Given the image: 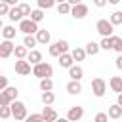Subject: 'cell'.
I'll return each mask as SVG.
<instances>
[{
  "mask_svg": "<svg viewBox=\"0 0 122 122\" xmlns=\"http://www.w3.org/2000/svg\"><path fill=\"white\" fill-rule=\"evenodd\" d=\"M109 21H111V25H112V27H114V25H122V11H120V10L112 11V13H111V19H109Z\"/></svg>",
  "mask_w": 122,
  "mask_h": 122,
  "instance_id": "d4e9b609",
  "label": "cell"
},
{
  "mask_svg": "<svg viewBox=\"0 0 122 122\" xmlns=\"http://www.w3.org/2000/svg\"><path fill=\"white\" fill-rule=\"evenodd\" d=\"M17 8H19V11H21V15H30V13H32V10H30V6H29V4H25V2H23V4H19Z\"/></svg>",
  "mask_w": 122,
  "mask_h": 122,
  "instance_id": "836d02e7",
  "label": "cell"
},
{
  "mask_svg": "<svg viewBox=\"0 0 122 122\" xmlns=\"http://www.w3.org/2000/svg\"><path fill=\"white\" fill-rule=\"evenodd\" d=\"M4 92H6V95L10 97V101H11V103H13V101H17V95H19V90H17L15 86H8V88H6Z\"/></svg>",
  "mask_w": 122,
  "mask_h": 122,
  "instance_id": "cb8c5ba5",
  "label": "cell"
},
{
  "mask_svg": "<svg viewBox=\"0 0 122 122\" xmlns=\"http://www.w3.org/2000/svg\"><path fill=\"white\" fill-rule=\"evenodd\" d=\"M71 8H72V6H71L69 2H61V4H57V11H59L61 15H69V13H71Z\"/></svg>",
  "mask_w": 122,
  "mask_h": 122,
  "instance_id": "f1b7e54d",
  "label": "cell"
},
{
  "mask_svg": "<svg viewBox=\"0 0 122 122\" xmlns=\"http://www.w3.org/2000/svg\"><path fill=\"white\" fill-rule=\"evenodd\" d=\"M40 90H42V92H51V90H53V80H51V78L40 80Z\"/></svg>",
  "mask_w": 122,
  "mask_h": 122,
  "instance_id": "83f0119b",
  "label": "cell"
},
{
  "mask_svg": "<svg viewBox=\"0 0 122 122\" xmlns=\"http://www.w3.org/2000/svg\"><path fill=\"white\" fill-rule=\"evenodd\" d=\"M71 15H72L74 19H84V17L88 15V6L82 4V2H78L76 6L71 8Z\"/></svg>",
  "mask_w": 122,
  "mask_h": 122,
  "instance_id": "ba28073f",
  "label": "cell"
},
{
  "mask_svg": "<svg viewBox=\"0 0 122 122\" xmlns=\"http://www.w3.org/2000/svg\"><path fill=\"white\" fill-rule=\"evenodd\" d=\"M116 69H120V71H122V55H118V57H116Z\"/></svg>",
  "mask_w": 122,
  "mask_h": 122,
  "instance_id": "b9f144b4",
  "label": "cell"
},
{
  "mask_svg": "<svg viewBox=\"0 0 122 122\" xmlns=\"http://www.w3.org/2000/svg\"><path fill=\"white\" fill-rule=\"evenodd\" d=\"M32 74L36 76V78H40V80H44V78H50L51 74H53V67L50 65V63H38V65H34L32 67Z\"/></svg>",
  "mask_w": 122,
  "mask_h": 122,
  "instance_id": "6da1fadb",
  "label": "cell"
},
{
  "mask_svg": "<svg viewBox=\"0 0 122 122\" xmlns=\"http://www.w3.org/2000/svg\"><path fill=\"white\" fill-rule=\"evenodd\" d=\"M13 55L17 57V61H23V59H27V55H29V50H27L25 46H15V50H13Z\"/></svg>",
  "mask_w": 122,
  "mask_h": 122,
  "instance_id": "ffe728a7",
  "label": "cell"
},
{
  "mask_svg": "<svg viewBox=\"0 0 122 122\" xmlns=\"http://www.w3.org/2000/svg\"><path fill=\"white\" fill-rule=\"evenodd\" d=\"M10 116H11V109H10V107H0V118L8 120Z\"/></svg>",
  "mask_w": 122,
  "mask_h": 122,
  "instance_id": "d590c367",
  "label": "cell"
},
{
  "mask_svg": "<svg viewBox=\"0 0 122 122\" xmlns=\"http://www.w3.org/2000/svg\"><path fill=\"white\" fill-rule=\"evenodd\" d=\"M93 122H107V112H97Z\"/></svg>",
  "mask_w": 122,
  "mask_h": 122,
  "instance_id": "ab89813d",
  "label": "cell"
},
{
  "mask_svg": "<svg viewBox=\"0 0 122 122\" xmlns=\"http://www.w3.org/2000/svg\"><path fill=\"white\" fill-rule=\"evenodd\" d=\"M10 10H11V8H10L8 2H0V15H8Z\"/></svg>",
  "mask_w": 122,
  "mask_h": 122,
  "instance_id": "f35d334b",
  "label": "cell"
},
{
  "mask_svg": "<svg viewBox=\"0 0 122 122\" xmlns=\"http://www.w3.org/2000/svg\"><path fill=\"white\" fill-rule=\"evenodd\" d=\"M92 92H93L95 97H103L105 92H107L105 80H103V78H93V80H92Z\"/></svg>",
  "mask_w": 122,
  "mask_h": 122,
  "instance_id": "5b68a950",
  "label": "cell"
},
{
  "mask_svg": "<svg viewBox=\"0 0 122 122\" xmlns=\"http://www.w3.org/2000/svg\"><path fill=\"white\" fill-rule=\"evenodd\" d=\"M50 40H51V34H50V30H46V29H40V30L36 32V42H38V44H50Z\"/></svg>",
  "mask_w": 122,
  "mask_h": 122,
  "instance_id": "8fae6325",
  "label": "cell"
},
{
  "mask_svg": "<svg viewBox=\"0 0 122 122\" xmlns=\"http://www.w3.org/2000/svg\"><path fill=\"white\" fill-rule=\"evenodd\" d=\"M36 44H38V42H36V36H25V38H23V46H25L27 50H30V51H32V48H34Z\"/></svg>",
  "mask_w": 122,
  "mask_h": 122,
  "instance_id": "4316f807",
  "label": "cell"
},
{
  "mask_svg": "<svg viewBox=\"0 0 122 122\" xmlns=\"http://www.w3.org/2000/svg\"><path fill=\"white\" fill-rule=\"evenodd\" d=\"M19 30H21L25 36H32V34H36L40 29H38V25L32 23L30 19H23V21L19 23Z\"/></svg>",
  "mask_w": 122,
  "mask_h": 122,
  "instance_id": "277c9868",
  "label": "cell"
},
{
  "mask_svg": "<svg viewBox=\"0 0 122 122\" xmlns=\"http://www.w3.org/2000/svg\"><path fill=\"white\" fill-rule=\"evenodd\" d=\"M10 109H11V116L15 118V120H25L29 114H27V107H25V103H21V101H13L11 105H10Z\"/></svg>",
  "mask_w": 122,
  "mask_h": 122,
  "instance_id": "7a4b0ae2",
  "label": "cell"
},
{
  "mask_svg": "<svg viewBox=\"0 0 122 122\" xmlns=\"http://www.w3.org/2000/svg\"><path fill=\"white\" fill-rule=\"evenodd\" d=\"M8 17H10V21H23V15H21V11H19V8L15 6V8H11L10 10V13H8Z\"/></svg>",
  "mask_w": 122,
  "mask_h": 122,
  "instance_id": "603a6c76",
  "label": "cell"
},
{
  "mask_svg": "<svg viewBox=\"0 0 122 122\" xmlns=\"http://www.w3.org/2000/svg\"><path fill=\"white\" fill-rule=\"evenodd\" d=\"M72 63H74V59H72V55H71V53H63V55H59V65H61V67L71 69V67H72Z\"/></svg>",
  "mask_w": 122,
  "mask_h": 122,
  "instance_id": "2e32d148",
  "label": "cell"
},
{
  "mask_svg": "<svg viewBox=\"0 0 122 122\" xmlns=\"http://www.w3.org/2000/svg\"><path fill=\"white\" fill-rule=\"evenodd\" d=\"M116 105H120V107H122V93L118 95V101H116Z\"/></svg>",
  "mask_w": 122,
  "mask_h": 122,
  "instance_id": "ee69618b",
  "label": "cell"
},
{
  "mask_svg": "<svg viewBox=\"0 0 122 122\" xmlns=\"http://www.w3.org/2000/svg\"><path fill=\"white\" fill-rule=\"evenodd\" d=\"M109 86H111L112 92H116V93L120 95V93H122V76H112V78L109 80Z\"/></svg>",
  "mask_w": 122,
  "mask_h": 122,
  "instance_id": "5bb4252c",
  "label": "cell"
},
{
  "mask_svg": "<svg viewBox=\"0 0 122 122\" xmlns=\"http://www.w3.org/2000/svg\"><path fill=\"white\" fill-rule=\"evenodd\" d=\"M25 122H44V116L42 114H30L25 118Z\"/></svg>",
  "mask_w": 122,
  "mask_h": 122,
  "instance_id": "8d00e7d4",
  "label": "cell"
},
{
  "mask_svg": "<svg viewBox=\"0 0 122 122\" xmlns=\"http://www.w3.org/2000/svg\"><path fill=\"white\" fill-rule=\"evenodd\" d=\"M84 50H86V55H97L101 48H99V44H97V42H93V40H92V42H88V44H86V48H84Z\"/></svg>",
  "mask_w": 122,
  "mask_h": 122,
  "instance_id": "d6986e66",
  "label": "cell"
},
{
  "mask_svg": "<svg viewBox=\"0 0 122 122\" xmlns=\"http://www.w3.org/2000/svg\"><path fill=\"white\" fill-rule=\"evenodd\" d=\"M42 116H44V122H55V120L59 118V116H57V112H55L51 107H44Z\"/></svg>",
  "mask_w": 122,
  "mask_h": 122,
  "instance_id": "4fadbf2b",
  "label": "cell"
},
{
  "mask_svg": "<svg viewBox=\"0 0 122 122\" xmlns=\"http://www.w3.org/2000/svg\"><path fill=\"white\" fill-rule=\"evenodd\" d=\"M67 92H69L71 95H78V93L82 92V84H80V82H74V80H71V82L67 84Z\"/></svg>",
  "mask_w": 122,
  "mask_h": 122,
  "instance_id": "e0dca14e",
  "label": "cell"
},
{
  "mask_svg": "<svg viewBox=\"0 0 122 122\" xmlns=\"http://www.w3.org/2000/svg\"><path fill=\"white\" fill-rule=\"evenodd\" d=\"M55 122H69V120H67V118H57Z\"/></svg>",
  "mask_w": 122,
  "mask_h": 122,
  "instance_id": "f6af8a7d",
  "label": "cell"
},
{
  "mask_svg": "<svg viewBox=\"0 0 122 122\" xmlns=\"http://www.w3.org/2000/svg\"><path fill=\"white\" fill-rule=\"evenodd\" d=\"M107 116H109V118H114V120H116V118H122V107L116 105V103L111 105V107L107 109Z\"/></svg>",
  "mask_w": 122,
  "mask_h": 122,
  "instance_id": "7c38bea8",
  "label": "cell"
},
{
  "mask_svg": "<svg viewBox=\"0 0 122 122\" xmlns=\"http://www.w3.org/2000/svg\"><path fill=\"white\" fill-rule=\"evenodd\" d=\"M71 55H72L74 61H84L86 59V50L84 48H74V50H71Z\"/></svg>",
  "mask_w": 122,
  "mask_h": 122,
  "instance_id": "44dd1931",
  "label": "cell"
},
{
  "mask_svg": "<svg viewBox=\"0 0 122 122\" xmlns=\"http://www.w3.org/2000/svg\"><path fill=\"white\" fill-rule=\"evenodd\" d=\"M48 51H50V55H51V57H59V55H61V51H59V48H57V44H51Z\"/></svg>",
  "mask_w": 122,
  "mask_h": 122,
  "instance_id": "74e56055",
  "label": "cell"
},
{
  "mask_svg": "<svg viewBox=\"0 0 122 122\" xmlns=\"http://www.w3.org/2000/svg\"><path fill=\"white\" fill-rule=\"evenodd\" d=\"M105 4H107V2H105V0H95V6H97V8H103V6H105Z\"/></svg>",
  "mask_w": 122,
  "mask_h": 122,
  "instance_id": "7bdbcfd3",
  "label": "cell"
},
{
  "mask_svg": "<svg viewBox=\"0 0 122 122\" xmlns=\"http://www.w3.org/2000/svg\"><path fill=\"white\" fill-rule=\"evenodd\" d=\"M30 63L27 61V59H23V61H15V72L17 74H21V76H27V74H30Z\"/></svg>",
  "mask_w": 122,
  "mask_h": 122,
  "instance_id": "9c48e42d",
  "label": "cell"
},
{
  "mask_svg": "<svg viewBox=\"0 0 122 122\" xmlns=\"http://www.w3.org/2000/svg\"><path fill=\"white\" fill-rule=\"evenodd\" d=\"M82 116H84V109H82V107H78V105L71 107V109H69V112H67V120H69V122H80V120H82Z\"/></svg>",
  "mask_w": 122,
  "mask_h": 122,
  "instance_id": "8992f818",
  "label": "cell"
},
{
  "mask_svg": "<svg viewBox=\"0 0 122 122\" xmlns=\"http://www.w3.org/2000/svg\"><path fill=\"white\" fill-rule=\"evenodd\" d=\"M40 99H42V103H44V107H50L53 101H55V95H53V92H42V95H40Z\"/></svg>",
  "mask_w": 122,
  "mask_h": 122,
  "instance_id": "7402d4cb",
  "label": "cell"
},
{
  "mask_svg": "<svg viewBox=\"0 0 122 122\" xmlns=\"http://www.w3.org/2000/svg\"><path fill=\"white\" fill-rule=\"evenodd\" d=\"M99 48H101V50H112V36H111V38H101Z\"/></svg>",
  "mask_w": 122,
  "mask_h": 122,
  "instance_id": "1f68e13d",
  "label": "cell"
},
{
  "mask_svg": "<svg viewBox=\"0 0 122 122\" xmlns=\"http://www.w3.org/2000/svg\"><path fill=\"white\" fill-rule=\"evenodd\" d=\"M8 88V76H2L0 74V92H4Z\"/></svg>",
  "mask_w": 122,
  "mask_h": 122,
  "instance_id": "60d3db41",
  "label": "cell"
},
{
  "mask_svg": "<svg viewBox=\"0 0 122 122\" xmlns=\"http://www.w3.org/2000/svg\"><path fill=\"white\" fill-rule=\"evenodd\" d=\"M112 50L122 55V38L120 36H112Z\"/></svg>",
  "mask_w": 122,
  "mask_h": 122,
  "instance_id": "f546056e",
  "label": "cell"
},
{
  "mask_svg": "<svg viewBox=\"0 0 122 122\" xmlns=\"http://www.w3.org/2000/svg\"><path fill=\"white\" fill-rule=\"evenodd\" d=\"M27 61H29L30 65H38V63H42V53H40L38 50H32V51H29Z\"/></svg>",
  "mask_w": 122,
  "mask_h": 122,
  "instance_id": "9a60e30c",
  "label": "cell"
},
{
  "mask_svg": "<svg viewBox=\"0 0 122 122\" xmlns=\"http://www.w3.org/2000/svg\"><path fill=\"white\" fill-rule=\"evenodd\" d=\"M2 29H4V25H2V19H0V30H2Z\"/></svg>",
  "mask_w": 122,
  "mask_h": 122,
  "instance_id": "bcb514c9",
  "label": "cell"
},
{
  "mask_svg": "<svg viewBox=\"0 0 122 122\" xmlns=\"http://www.w3.org/2000/svg\"><path fill=\"white\" fill-rule=\"evenodd\" d=\"M69 76H71V80H74V82H80V80L84 78V71H82V67H78V65H72V67L69 69Z\"/></svg>",
  "mask_w": 122,
  "mask_h": 122,
  "instance_id": "30bf717a",
  "label": "cell"
},
{
  "mask_svg": "<svg viewBox=\"0 0 122 122\" xmlns=\"http://www.w3.org/2000/svg\"><path fill=\"white\" fill-rule=\"evenodd\" d=\"M15 27L13 25H8V27H4L2 29V36H4V40H13L15 38Z\"/></svg>",
  "mask_w": 122,
  "mask_h": 122,
  "instance_id": "ac0fdd59",
  "label": "cell"
},
{
  "mask_svg": "<svg viewBox=\"0 0 122 122\" xmlns=\"http://www.w3.org/2000/svg\"><path fill=\"white\" fill-rule=\"evenodd\" d=\"M29 19H30L32 23H36V25H38V23L44 19V11H42V10H32V13H30V17H29Z\"/></svg>",
  "mask_w": 122,
  "mask_h": 122,
  "instance_id": "484cf974",
  "label": "cell"
},
{
  "mask_svg": "<svg viewBox=\"0 0 122 122\" xmlns=\"http://www.w3.org/2000/svg\"><path fill=\"white\" fill-rule=\"evenodd\" d=\"M13 50H15V44L11 40H2L0 42V57L2 59H8L13 53Z\"/></svg>",
  "mask_w": 122,
  "mask_h": 122,
  "instance_id": "52a82bcc",
  "label": "cell"
},
{
  "mask_svg": "<svg viewBox=\"0 0 122 122\" xmlns=\"http://www.w3.org/2000/svg\"><path fill=\"white\" fill-rule=\"evenodd\" d=\"M95 29H97V32L103 38H111L112 36V30H114V27L111 25V21H107V19H99L95 23Z\"/></svg>",
  "mask_w": 122,
  "mask_h": 122,
  "instance_id": "3957f363",
  "label": "cell"
},
{
  "mask_svg": "<svg viewBox=\"0 0 122 122\" xmlns=\"http://www.w3.org/2000/svg\"><path fill=\"white\" fill-rule=\"evenodd\" d=\"M10 105H11V101L6 95V92H0V107H10Z\"/></svg>",
  "mask_w": 122,
  "mask_h": 122,
  "instance_id": "e575fe53",
  "label": "cell"
},
{
  "mask_svg": "<svg viewBox=\"0 0 122 122\" xmlns=\"http://www.w3.org/2000/svg\"><path fill=\"white\" fill-rule=\"evenodd\" d=\"M53 6H55L53 0H38V10H50Z\"/></svg>",
  "mask_w": 122,
  "mask_h": 122,
  "instance_id": "4dcf8cb0",
  "label": "cell"
},
{
  "mask_svg": "<svg viewBox=\"0 0 122 122\" xmlns=\"http://www.w3.org/2000/svg\"><path fill=\"white\" fill-rule=\"evenodd\" d=\"M55 44H57V48H59L61 55H63V53H69V42H67V40H57Z\"/></svg>",
  "mask_w": 122,
  "mask_h": 122,
  "instance_id": "d6a6232c",
  "label": "cell"
}]
</instances>
